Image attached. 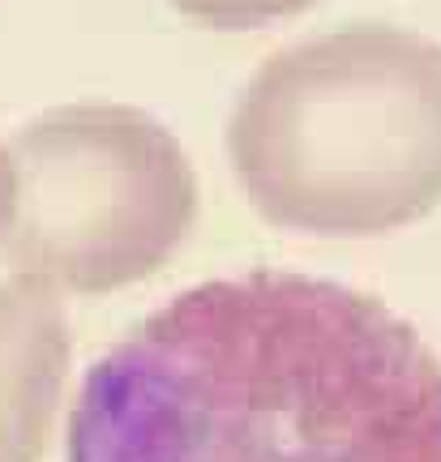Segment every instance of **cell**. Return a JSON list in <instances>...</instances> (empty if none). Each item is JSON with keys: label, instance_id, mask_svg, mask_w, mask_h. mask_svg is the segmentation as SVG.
Wrapping results in <instances>:
<instances>
[{"label": "cell", "instance_id": "cell-1", "mask_svg": "<svg viewBox=\"0 0 441 462\" xmlns=\"http://www.w3.org/2000/svg\"><path fill=\"white\" fill-rule=\"evenodd\" d=\"M65 462H441V360L343 282L206 279L86 368Z\"/></svg>", "mask_w": 441, "mask_h": 462}, {"label": "cell", "instance_id": "cell-2", "mask_svg": "<svg viewBox=\"0 0 441 462\" xmlns=\"http://www.w3.org/2000/svg\"><path fill=\"white\" fill-rule=\"evenodd\" d=\"M65 377L61 317L43 287H0V462H34L48 446Z\"/></svg>", "mask_w": 441, "mask_h": 462}, {"label": "cell", "instance_id": "cell-3", "mask_svg": "<svg viewBox=\"0 0 441 462\" xmlns=\"http://www.w3.org/2000/svg\"><path fill=\"white\" fill-rule=\"evenodd\" d=\"M9 193H14V176H9V167L0 163V218L14 215V198Z\"/></svg>", "mask_w": 441, "mask_h": 462}]
</instances>
